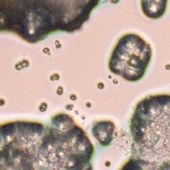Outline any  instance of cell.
<instances>
[{"mask_svg": "<svg viewBox=\"0 0 170 170\" xmlns=\"http://www.w3.org/2000/svg\"><path fill=\"white\" fill-rule=\"evenodd\" d=\"M94 148L70 115L58 114L45 126L35 148V170H93Z\"/></svg>", "mask_w": 170, "mask_h": 170, "instance_id": "1", "label": "cell"}, {"mask_svg": "<svg viewBox=\"0 0 170 170\" xmlns=\"http://www.w3.org/2000/svg\"><path fill=\"white\" fill-rule=\"evenodd\" d=\"M130 131L134 156L170 164V95H152L137 104Z\"/></svg>", "mask_w": 170, "mask_h": 170, "instance_id": "2", "label": "cell"}, {"mask_svg": "<svg viewBox=\"0 0 170 170\" xmlns=\"http://www.w3.org/2000/svg\"><path fill=\"white\" fill-rule=\"evenodd\" d=\"M150 45L140 36L128 34L120 38L109 60L111 73L130 82L142 79L152 59Z\"/></svg>", "mask_w": 170, "mask_h": 170, "instance_id": "3", "label": "cell"}, {"mask_svg": "<svg viewBox=\"0 0 170 170\" xmlns=\"http://www.w3.org/2000/svg\"><path fill=\"white\" fill-rule=\"evenodd\" d=\"M115 131L114 124L109 120H102L95 122L92 132L94 137L103 146H108L113 140Z\"/></svg>", "mask_w": 170, "mask_h": 170, "instance_id": "4", "label": "cell"}, {"mask_svg": "<svg viewBox=\"0 0 170 170\" xmlns=\"http://www.w3.org/2000/svg\"><path fill=\"white\" fill-rule=\"evenodd\" d=\"M120 170H170V164L157 163L133 156Z\"/></svg>", "mask_w": 170, "mask_h": 170, "instance_id": "5", "label": "cell"}, {"mask_svg": "<svg viewBox=\"0 0 170 170\" xmlns=\"http://www.w3.org/2000/svg\"><path fill=\"white\" fill-rule=\"evenodd\" d=\"M168 0H141V7L146 17L157 19L165 14Z\"/></svg>", "mask_w": 170, "mask_h": 170, "instance_id": "6", "label": "cell"}]
</instances>
